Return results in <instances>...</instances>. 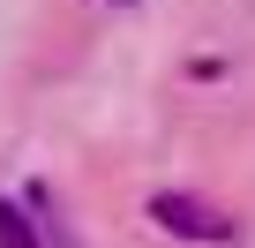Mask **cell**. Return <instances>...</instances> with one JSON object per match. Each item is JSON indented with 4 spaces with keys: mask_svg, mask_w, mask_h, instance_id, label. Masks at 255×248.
<instances>
[{
    "mask_svg": "<svg viewBox=\"0 0 255 248\" xmlns=\"http://www.w3.org/2000/svg\"><path fill=\"white\" fill-rule=\"evenodd\" d=\"M150 218H158L173 241H203V248H233V241H240V218H225V211L203 203V196H150Z\"/></svg>",
    "mask_w": 255,
    "mask_h": 248,
    "instance_id": "obj_1",
    "label": "cell"
},
{
    "mask_svg": "<svg viewBox=\"0 0 255 248\" xmlns=\"http://www.w3.org/2000/svg\"><path fill=\"white\" fill-rule=\"evenodd\" d=\"M0 248H45V241L30 233V218H23V203H8V196H0Z\"/></svg>",
    "mask_w": 255,
    "mask_h": 248,
    "instance_id": "obj_2",
    "label": "cell"
},
{
    "mask_svg": "<svg viewBox=\"0 0 255 248\" xmlns=\"http://www.w3.org/2000/svg\"><path fill=\"white\" fill-rule=\"evenodd\" d=\"M120 8H135V0H120Z\"/></svg>",
    "mask_w": 255,
    "mask_h": 248,
    "instance_id": "obj_3",
    "label": "cell"
}]
</instances>
